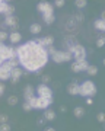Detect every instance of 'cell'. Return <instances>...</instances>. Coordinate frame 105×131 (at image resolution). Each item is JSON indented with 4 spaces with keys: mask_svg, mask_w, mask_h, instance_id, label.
I'll list each match as a JSON object with an SVG mask.
<instances>
[{
    "mask_svg": "<svg viewBox=\"0 0 105 131\" xmlns=\"http://www.w3.org/2000/svg\"><path fill=\"white\" fill-rule=\"evenodd\" d=\"M56 118V112L52 111V109H45V112H44V119L45 121H52Z\"/></svg>",
    "mask_w": 105,
    "mask_h": 131,
    "instance_id": "9a60e30c",
    "label": "cell"
},
{
    "mask_svg": "<svg viewBox=\"0 0 105 131\" xmlns=\"http://www.w3.org/2000/svg\"><path fill=\"white\" fill-rule=\"evenodd\" d=\"M43 82H44V84L48 83V82H50V77H48V76H43Z\"/></svg>",
    "mask_w": 105,
    "mask_h": 131,
    "instance_id": "836d02e7",
    "label": "cell"
},
{
    "mask_svg": "<svg viewBox=\"0 0 105 131\" xmlns=\"http://www.w3.org/2000/svg\"><path fill=\"white\" fill-rule=\"evenodd\" d=\"M86 103L88 105H92V98H86Z\"/></svg>",
    "mask_w": 105,
    "mask_h": 131,
    "instance_id": "e575fe53",
    "label": "cell"
},
{
    "mask_svg": "<svg viewBox=\"0 0 105 131\" xmlns=\"http://www.w3.org/2000/svg\"><path fill=\"white\" fill-rule=\"evenodd\" d=\"M29 31H31V34H39L41 32V25L32 24L31 26H29Z\"/></svg>",
    "mask_w": 105,
    "mask_h": 131,
    "instance_id": "ffe728a7",
    "label": "cell"
},
{
    "mask_svg": "<svg viewBox=\"0 0 105 131\" xmlns=\"http://www.w3.org/2000/svg\"><path fill=\"white\" fill-rule=\"evenodd\" d=\"M0 131H10L9 124H7V122H6V124H0Z\"/></svg>",
    "mask_w": 105,
    "mask_h": 131,
    "instance_id": "4316f807",
    "label": "cell"
},
{
    "mask_svg": "<svg viewBox=\"0 0 105 131\" xmlns=\"http://www.w3.org/2000/svg\"><path fill=\"white\" fill-rule=\"evenodd\" d=\"M37 44L38 45H41V47H50V45H52V42H54V38L52 37H45V38H41V39H37Z\"/></svg>",
    "mask_w": 105,
    "mask_h": 131,
    "instance_id": "4fadbf2b",
    "label": "cell"
},
{
    "mask_svg": "<svg viewBox=\"0 0 105 131\" xmlns=\"http://www.w3.org/2000/svg\"><path fill=\"white\" fill-rule=\"evenodd\" d=\"M75 3H76V6L77 7H85L86 6V3H88V2H86V0H76V2H75Z\"/></svg>",
    "mask_w": 105,
    "mask_h": 131,
    "instance_id": "484cf974",
    "label": "cell"
},
{
    "mask_svg": "<svg viewBox=\"0 0 105 131\" xmlns=\"http://www.w3.org/2000/svg\"><path fill=\"white\" fill-rule=\"evenodd\" d=\"M73 114H75V117L76 118H82L83 115H85V109L82 106H76L75 108V111H73Z\"/></svg>",
    "mask_w": 105,
    "mask_h": 131,
    "instance_id": "ac0fdd59",
    "label": "cell"
},
{
    "mask_svg": "<svg viewBox=\"0 0 105 131\" xmlns=\"http://www.w3.org/2000/svg\"><path fill=\"white\" fill-rule=\"evenodd\" d=\"M3 92H5V84H3V83H0V96L3 95Z\"/></svg>",
    "mask_w": 105,
    "mask_h": 131,
    "instance_id": "d6a6232c",
    "label": "cell"
},
{
    "mask_svg": "<svg viewBox=\"0 0 105 131\" xmlns=\"http://www.w3.org/2000/svg\"><path fill=\"white\" fill-rule=\"evenodd\" d=\"M37 93L39 98H45V99H52V92L48 88L47 84H39L37 88Z\"/></svg>",
    "mask_w": 105,
    "mask_h": 131,
    "instance_id": "ba28073f",
    "label": "cell"
},
{
    "mask_svg": "<svg viewBox=\"0 0 105 131\" xmlns=\"http://www.w3.org/2000/svg\"><path fill=\"white\" fill-rule=\"evenodd\" d=\"M6 122H7V115L0 114V124H6Z\"/></svg>",
    "mask_w": 105,
    "mask_h": 131,
    "instance_id": "f1b7e54d",
    "label": "cell"
},
{
    "mask_svg": "<svg viewBox=\"0 0 105 131\" xmlns=\"http://www.w3.org/2000/svg\"><path fill=\"white\" fill-rule=\"evenodd\" d=\"M88 61L86 60H77L75 61V63H72V66H70V69H72V71H75V73H79V71H85L86 69H88Z\"/></svg>",
    "mask_w": 105,
    "mask_h": 131,
    "instance_id": "9c48e42d",
    "label": "cell"
},
{
    "mask_svg": "<svg viewBox=\"0 0 105 131\" xmlns=\"http://www.w3.org/2000/svg\"><path fill=\"white\" fill-rule=\"evenodd\" d=\"M6 63L10 66V69H15V67H18V63H19V61H18V58H16V57H13V58L7 60Z\"/></svg>",
    "mask_w": 105,
    "mask_h": 131,
    "instance_id": "7402d4cb",
    "label": "cell"
},
{
    "mask_svg": "<svg viewBox=\"0 0 105 131\" xmlns=\"http://www.w3.org/2000/svg\"><path fill=\"white\" fill-rule=\"evenodd\" d=\"M86 71H88V74L89 76H95L96 73H98V67H96V66H88Z\"/></svg>",
    "mask_w": 105,
    "mask_h": 131,
    "instance_id": "44dd1931",
    "label": "cell"
},
{
    "mask_svg": "<svg viewBox=\"0 0 105 131\" xmlns=\"http://www.w3.org/2000/svg\"><path fill=\"white\" fill-rule=\"evenodd\" d=\"M10 66L7 63H3L0 66V80H7L10 79Z\"/></svg>",
    "mask_w": 105,
    "mask_h": 131,
    "instance_id": "30bf717a",
    "label": "cell"
},
{
    "mask_svg": "<svg viewBox=\"0 0 105 131\" xmlns=\"http://www.w3.org/2000/svg\"><path fill=\"white\" fill-rule=\"evenodd\" d=\"M37 9H38V12L43 13V18H44V22H45V24L51 25L52 22L56 20L51 3H48V2H39L38 5H37Z\"/></svg>",
    "mask_w": 105,
    "mask_h": 131,
    "instance_id": "7a4b0ae2",
    "label": "cell"
},
{
    "mask_svg": "<svg viewBox=\"0 0 105 131\" xmlns=\"http://www.w3.org/2000/svg\"><path fill=\"white\" fill-rule=\"evenodd\" d=\"M54 5L57 6V7H63V6H64V0H56Z\"/></svg>",
    "mask_w": 105,
    "mask_h": 131,
    "instance_id": "4dcf8cb0",
    "label": "cell"
},
{
    "mask_svg": "<svg viewBox=\"0 0 105 131\" xmlns=\"http://www.w3.org/2000/svg\"><path fill=\"white\" fill-rule=\"evenodd\" d=\"M0 57L5 61L10 60V58L16 57V51H15L13 47H6L5 44H0Z\"/></svg>",
    "mask_w": 105,
    "mask_h": 131,
    "instance_id": "52a82bcc",
    "label": "cell"
},
{
    "mask_svg": "<svg viewBox=\"0 0 105 131\" xmlns=\"http://www.w3.org/2000/svg\"><path fill=\"white\" fill-rule=\"evenodd\" d=\"M95 93H96V88L93 82H91V80H86V82H83V84L79 86V95H82V96H89L91 98Z\"/></svg>",
    "mask_w": 105,
    "mask_h": 131,
    "instance_id": "5b68a950",
    "label": "cell"
},
{
    "mask_svg": "<svg viewBox=\"0 0 105 131\" xmlns=\"http://www.w3.org/2000/svg\"><path fill=\"white\" fill-rule=\"evenodd\" d=\"M95 28L99 31H105V20L104 19H96L95 20Z\"/></svg>",
    "mask_w": 105,
    "mask_h": 131,
    "instance_id": "d6986e66",
    "label": "cell"
},
{
    "mask_svg": "<svg viewBox=\"0 0 105 131\" xmlns=\"http://www.w3.org/2000/svg\"><path fill=\"white\" fill-rule=\"evenodd\" d=\"M15 51H16V58L20 63V66L29 71H38L48 61L47 48L38 45L35 41L25 42Z\"/></svg>",
    "mask_w": 105,
    "mask_h": 131,
    "instance_id": "6da1fadb",
    "label": "cell"
},
{
    "mask_svg": "<svg viewBox=\"0 0 105 131\" xmlns=\"http://www.w3.org/2000/svg\"><path fill=\"white\" fill-rule=\"evenodd\" d=\"M22 74H24L22 69H19V67H15V69H12V70H10V80H12L13 83H16V82L20 79V76H22Z\"/></svg>",
    "mask_w": 105,
    "mask_h": 131,
    "instance_id": "7c38bea8",
    "label": "cell"
},
{
    "mask_svg": "<svg viewBox=\"0 0 105 131\" xmlns=\"http://www.w3.org/2000/svg\"><path fill=\"white\" fill-rule=\"evenodd\" d=\"M20 34L19 32H12L9 35V39H10V42H12V44H16V42H19L20 41Z\"/></svg>",
    "mask_w": 105,
    "mask_h": 131,
    "instance_id": "e0dca14e",
    "label": "cell"
},
{
    "mask_svg": "<svg viewBox=\"0 0 105 131\" xmlns=\"http://www.w3.org/2000/svg\"><path fill=\"white\" fill-rule=\"evenodd\" d=\"M18 101H19V99H18V96H9V99H7V103L13 106V105H18Z\"/></svg>",
    "mask_w": 105,
    "mask_h": 131,
    "instance_id": "603a6c76",
    "label": "cell"
},
{
    "mask_svg": "<svg viewBox=\"0 0 105 131\" xmlns=\"http://www.w3.org/2000/svg\"><path fill=\"white\" fill-rule=\"evenodd\" d=\"M44 131H56V130H54V128H45Z\"/></svg>",
    "mask_w": 105,
    "mask_h": 131,
    "instance_id": "d590c367",
    "label": "cell"
},
{
    "mask_svg": "<svg viewBox=\"0 0 105 131\" xmlns=\"http://www.w3.org/2000/svg\"><path fill=\"white\" fill-rule=\"evenodd\" d=\"M7 38H9V34L6 32V31H0V44L3 41H6Z\"/></svg>",
    "mask_w": 105,
    "mask_h": 131,
    "instance_id": "cb8c5ba5",
    "label": "cell"
},
{
    "mask_svg": "<svg viewBox=\"0 0 105 131\" xmlns=\"http://www.w3.org/2000/svg\"><path fill=\"white\" fill-rule=\"evenodd\" d=\"M28 103L31 105L32 109H47V108L52 103V99H45V98H39V96H32V98L28 101Z\"/></svg>",
    "mask_w": 105,
    "mask_h": 131,
    "instance_id": "277c9868",
    "label": "cell"
},
{
    "mask_svg": "<svg viewBox=\"0 0 105 131\" xmlns=\"http://www.w3.org/2000/svg\"><path fill=\"white\" fill-rule=\"evenodd\" d=\"M104 44H105V38L102 37V38H99V39L96 41V47H98V48H101L102 45H104Z\"/></svg>",
    "mask_w": 105,
    "mask_h": 131,
    "instance_id": "83f0119b",
    "label": "cell"
},
{
    "mask_svg": "<svg viewBox=\"0 0 105 131\" xmlns=\"http://www.w3.org/2000/svg\"><path fill=\"white\" fill-rule=\"evenodd\" d=\"M7 5H9V3H6V2H3V0H0V13H5Z\"/></svg>",
    "mask_w": 105,
    "mask_h": 131,
    "instance_id": "d4e9b609",
    "label": "cell"
},
{
    "mask_svg": "<svg viewBox=\"0 0 105 131\" xmlns=\"http://www.w3.org/2000/svg\"><path fill=\"white\" fill-rule=\"evenodd\" d=\"M67 92H69L70 95H79V84H76V83L69 84V88H67Z\"/></svg>",
    "mask_w": 105,
    "mask_h": 131,
    "instance_id": "2e32d148",
    "label": "cell"
},
{
    "mask_svg": "<svg viewBox=\"0 0 105 131\" xmlns=\"http://www.w3.org/2000/svg\"><path fill=\"white\" fill-rule=\"evenodd\" d=\"M5 25H6V26H9L10 29H13V32H16V28H18V19L15 18L13 15H10V16H6Z\"/></svg>",
    "mask_w": 105,
    "mask_h": 131,
    "instance_id": "8fae6325",
    "label": "cell"
},
{
    "mask_svg": "<svg viewBox=\"0 0 105 131\" xmlns=\"http://www.w3.org/2000/svg\"><path fill=\"white\" fill-rule=\"evenodd\" d=\"M22 108H24V111H25V112H29V111L32 109V108H31V105H29L28 102H25V103H24V106H22Z\"/></svg>",
    "mask_w": 105,
    "mask_h": 131,
    "instance_id": "f546056e",
    "label": "cell"
},
{
    "mask_svg": "<svg viewBox=\"0 0 105 131\" xmlns=\"http://www.w3.org/2000/svg\"><path fill=\"white\" fill-rule=\"evenodd\" d=\"M69 52L72 54V57H75L77 60H85V57H86V50L82 45H70V48H69Z\"/></svg>",
    "mask_w": 105,
    "mask_h": 131,
    "instance_id": "8992f818",
    "label": "cell"
},
{
    "mask_svg": "<svg viewBox=\"0 0 105 131\" xmlns=\"http://www.w3.org/2000/svg\"><path fill=\"white\" fill-rule=\"evenodd\" d=\"M24 96H25V102H28L29 99L34 96V88L32 86H26L24 90Z\"/></svg>",
    "mask_w": 105,
    "mask_h": 131,
    "instance_id": "5bb4252c",
    "label": "cell"
},
{
    "mask_svg": "<svg viewBox=\"0 0 105 131\" xmlns=\"http://www.w3.org/2000/svg\"><path fill=\"white\" fill-rule=\"evenodd\" d=\"M98 121H99V122H104L105 121V114L104 112L98 114Z\"/></svg>",
    "mask_w": 105,
    "mask_h": 131,
    "instance_id": "1f68e13d",
    "label": "cell"
},
{
    "mask_svg": "<svg viewBox=\"0 0 105 131\" xmlns=\"http://www.w3.org/2000/svg\"><path fill=\"white\" fill-rule=\"evenodd\" d=\"M47 52H48V56L52 57V61H54V63H58V64H60V63H64V61L72 60V54L69 51H58V50H56L52 45L47 47Z\"/></svg>",
    "mask_w": 105,
    "mask_h": 131,
    "instance_id": "3957f363",
    "label": "cell"
}]
</instances>
